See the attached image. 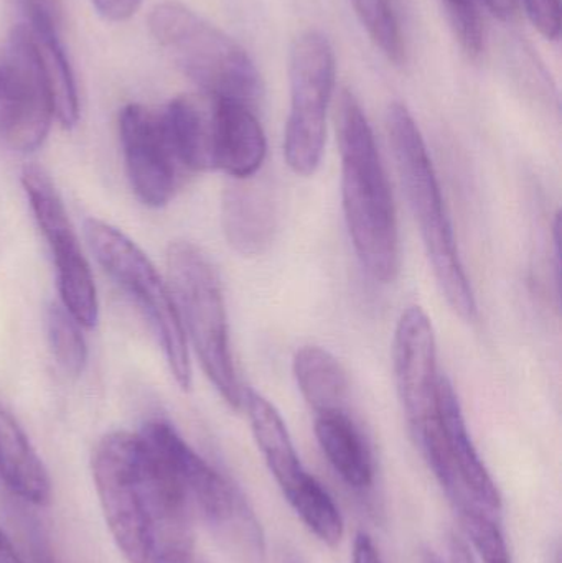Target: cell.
I'll return each mask as SVG.
<instances>
[{
    "instance_id": "obj_1",
    "label": "cell",
    "mask_w": 562,
    "mask_h": 563,
    "mask_svg": "<svg viewBox=\"0 0 562 563\" xmlns=\"http://www.w3.org/2000/svg\"><path fill=\"white\" fill-rule=\"evenodd\" d=\"M102 515L129 563L195 551L194 512L141 433L111 432L92 452Z\"/></svg>"
},
{
    "instance_id": "obj_2",
    "label": "cell",
    "mask_w": 562,
    "mask_h": 563,
    "mask_svg": "<svg viewBox=\"0 0 562 563\" xmlns=\"http://www.w3.org/2000/svg\"><path fill=\"white\" fill-rule=\"evenodd\" d=\"M335 119L350 240L368 276L379 284H392L401 267L398 220L372 125L346 89L340 92Z\"/></svg>"
},
{
    "instance_id": "obj_3",
    "label": "cell",
    "mask_w": 562,
    "mask_h": 563,
    "mask_svg": "<svg viewBox=\"0 0 562 563\" xmlns=\"http://www.w3.org/2000/svg\"><path fill=\"white\" fill-rule=\"evenodd\" d=\"M386 132L439 288L455 314L462 320L474 321L477 301L459 254L454 230L442 200L441 185L425 137L403 102L389 104Z\"/></svg>"
},
{
    "instance_id": "obj_4",
    "label": "cell",
    "mask_w": 562,
    "mask_h": 563,
    "mask_svg": "<svg viewBox=\"0 0 562 563\" xmlns=\"http://www.w3.org/2000/svg\"><path fill=\"white\" fill-rule=\"evenodd\" d=\"M141 435L180 486L194 516H200L231 561L267 563L266 536L238 486L198 455L165 420H148Z\"/></svg>"
},
{
    "instance_id": "obj_5",
    "label": "cell",
    "mask_w": 562,
    "mask_h": 563,
    "mask_svg": "<svg viewBox=\"0 0 562 563\" xmlns=\"http://www.w3.org/2000/svg\"><path fill=\"white\" fill-rule=\"evenodd\" d=\"M148 30L203 95L247 106L260 101L263 79L246 49L184 3L155 5Z\"/></svg>"
},
{
    "instance_id": "obj_6",
    "label": "cell",
    "mask_w": 562,
    "mask_h": 563,
    "mask_svg": "<svg viewBox=\"0 0 562 563\" xmlns=\"http://www.w3.org/2000/svg\"><path fill=\"white\" fill-rule=\"evenodd\" d=\"M167 276L187 343L190 341L224 402L240 410L244 393L231 354L227 305L217 269L200 247L175 241L167 250Z\"/></svg>"
},
{
    "instance_id": "obj_7",
    "label": "cell",
    "mask_w": 562,
    "mask_h": 563,
    "mask_svg": "<svg viewBox=\"0 0 562 563\" xmlns=\"http://www.w3.org/2000/svg\"><path fill=\"white\" fill-rule=\"evenodd\" d=\"M85 234L99 266L151 324L175 383L180 389H190L191 364L187 338L174 295L157 267L131 238L104 221L95 218L86 221Z\"/></svg>"
},
{
    "instance_id": "obj_8",
    "label": "cell",
    "mask_w": 562,
    "mask_h": 563,
    "mask_svg": "<svg viewBox=\"0 0 562 563\" xmlns=\"http://www.w3.org/2000/svg\"><path fill=\"white\" fill-rule=\"evenodd\" d=\"M335 76V53L330 40L317 30L297 36L289 58L290 109L284 157L300 177L316 174L322 162Z\"/></svg>"
},
{
    "instance_id": "obj_9",
    "label": "cell",
    "mask_w": 562,
    "mask_h": 563,
    "mask_svg": "<svg viewBox=\"0 0 562 563\" xmlns=\"http://www.w3.org/2000/svg\"><path fill=\"white\" fill-rule=\"evenodd\" d=\"M22 187L52 254L63 307L82 328H95L99 321L95 277L52 177L40 165H25Z\"/></svg>"
},
{
    "instance_id": "obj_10",
    "label": "cell",
    "mask_w": 562,
    "mask_h": 563,
    "mask_svg": "<svg viewBox=\"0 0 562 563\" xmlns=\"http://www.w3.org/2000/svg\"><path fill=\"white\" fill-rule=\"evenodd\" d=\"M55 119L52 95L29 26L16 25L3 55L0 85V141L10 151H38Z\"/></svg>"
},
{
    "instance_id": "obj_11",
    "label": "cell",
    "mask_w": 562,
    "mask_h": 563,
    "mask_svg": "<svg viewBox=\"0 0 562 563\" xmlns=\"http://www.w3.org/2000/svg\"><path fill=\"white\" fill-rule=\"evenodd\" d=\"M418 446L458 508L471 503L500 511V492L472 442L458 394L445 376L441 377L438 429Z\"/></svg>"
},
{
    "instance_id": "obj_12",
    "label": "cell",
    "mask_w": 562,
    "mask_h": 563,
    "mask_svg": "<svg viewBox=\"0 0 562 563\" xmlns=\"http://www.w3.org/2000/svg\"><path fill=\"white\" fill-rule=\"evenodd\" d=\"M119 139L125 174L137 200L148 208H164L187 180L185 167L164 112L128 104L119 114Z\"/></svg>"
},
{
    "instance_id": "obj_13",
    "label": "cell",
    "mask_w": 562,
    "mask_h": 563,
    "mask_svg": "<svg viewBox=\"0 0 562 563\" xmlns=\"http://www.w3.org/2000/svg\"><path fill=\"white\" fill-rule=\"evenodd\" d=\"M393 369L406 420L418 440L438 423L442 377L434 328L421 307L403 311L396 324Z\"/></svg>"
},
{
    "instance_id": "obj_14",
    "label": "cell",
    "mask_w": 562,
    "mask_h": 563,
    "mask_svg": "<svg viewBox=\"0 0 562 563\" xmlns=\"http://www.w3.org/2000/svg\"><path fill=\"white\" fill-rule=\"evenodd\" d=\"M267 144L253 108L213 98L210 125V170L230 178L256 177L266 158Z\"/></svg>"
},
{
    "instance_id": "obj_15",
    "label": "cell",
    "mask_w": 562,
    "mask_h": 563,
    "mask_svg": "<svg viewBox=\"0 0 562 563\" xmlns=\"http://www.w3.org/2000/svg\"><path fill=\"white\" fill-rule=\"evenodd\" d=\"M221 227L228 244L244 257L269 250L276 234V203L256 178H231L221 203Z\"/></svg>"
},
{
    "instance_id": "obj_16",
    "label": "cell",
    "mask_w": 562,
    "mask_h": 563,
    "mask_svg": "<svg viewBox=\"0 0 562 563\" xmlns=\"http://www.w3.org/2000/svg\"><path fill=\"white\" fill-rule=\"evenodd\" d=\"M243 407H246L254 439L267 468L284 498L293 506L317 485V479L304 468L283 417L266 397L256 390H246Z\"/></svg>"
},
{
    "instance_id": "obj_17",
    "label": "cell",
    "mask_w": 562,
    "mask_h": 563,
    "mask_svg": "<svg viewBox=\"0 0 562 563\" xmlns=\"http://www.w3.org/2000/svg\"><path fill=\"white\" fill-rule=\"evenodd\" d=\"M29 32L52 95L55 119L62 128L73 129L79 121V96L75 73L58 38L52 10L26 0Z\"/></svg>"
},
{
    "instance_id": "obj_18",
    "label": "cell",
    "mask_w": 562,
    "mask_h": 563,
    "mask_svg": "<svg viewBox=\"0 0 562 563\" xmlns=\"http://www.w3.org/2000/svg\"><path fill=\"white\" fill-rule=\"evenodd\" d=\"M0 482L19 501L46 505L52 483L36 450L12 413L0 404Z\"/></svg>"
},
{
    "instance_id": "obj_19",
    "label": "cell",
    "mask_w": 562,
    "mask_h": 563,
    "mask_svg": "<svg viewBox=\"0 0 562 563\" xmlns=\"http://www.w3.org/2000/svg\"><path fill=\"white\" fill-rule=\"evenodd\" d=\"M316 435L337 475L356 492L372 488L375 465L362 430L349 410L316 416Z\"/></svg>"
},
{
    "instance_id": "obj_20",
    "label": "cell",
    "mask_w": 562,
    "mask_h": 563,
    "mask_svg": "<svg viewBox=\"0 0 562 563\" xmlns=\"http://www.w3.org/2000/svg\"><path fill=\"white\" fill-rule=\"evenodd\" d=\"M293 367L300 394L316 416L349 410V376L332 353L320 346L300 347Z\"/></svg>"
},
{
    "instance_id": "obj_21",
    "label": "cell",
    "mask_w": 562,
    "mask_h": 563,
    "mask_svg": "<svg viewBox=\"0 0 562 563\" xmlns=\"http://www.w3.org/2000/svg\"><path fill=\"white\" fill-rule=\"evenodd\" d=\"M45 324L49 350L56 363L69 376H79L88 364V343L81 324L58 303L49 305Z\"/></svg>"
},
{
    "instance_id": "obj_22",
    "label": "cell",
    "mask_w": 562,
    "mask_h": 563,
    "mask_svg": "<svg viewBox=\"0 0 562 563\" xmlns=\"http://www.w3.org/2000/svg\"><path fill=\"white\" fill-rule=\"evenodd\" d=\"M363 29L383 55L393 63H403L406 55L401 25L393 0H352Z\"/></svg>"
},
{
    "instance_id": "obj_23",
    "label": "cell",
    "mask_w": 562,
    "mask_h": 563,
    "mask_svg": "<svg viewBox=\"0 0 562 563\" xmlns=\"http://www.w3.org/2000/svg\"><path fill=\"white\" fill-rule=\"evenodd\" d=\"M462 526L485 563H514L500 526L487 509L477 505L459 506Z\"/></svg>"
},
{
    "instance_id": "obj_24",
    "label": "cell",
    "mask_w": 562,
    "mask_h": 563,
    "mask_svg": "<svg viewBox=\"0 0 562 563\" xmlns=\"http://www.w3.org/2000/svg\"><path fill=\"white\" fill-rule=\"evenodd\" d=\"M455 38L471 58H477L484 49V23L475 0H442Z\"/></svg>"
},
{
    "instance_id": "obj_25",
    "label": "cell",
    "mask_w": 562,
    "mask_h": 563,
    "mask_svg": "<svg viewBox=\"0 0 562 563\" xmlns=\"http://www.w3.org/2000/svg\"><path fill=\"white\" fill-rule=\"evenodd\" d=\"M535 29L547 40H558L561 33V0H524Z\"/></svg>"
},
{
    "instance_id": "obj_26",
    "label": "cell",
    "mask_w": 562,
    "mask_h": 563,
    "mask_svg": "<svg viewBox=\"0 0 562 563\" xmlns=\"http://www.w3.org/2000/svg\"><path fill=\"white\" fill-rule=\"evenodd\" d=\"M23 541H25L26 563H56L48 539L33 519H22Z\"/></svg>"
},
{
    "instance_id": "obj_27",
    "label": "cell",
    "mask_w": 562,
    "mask_h": 563,
    "mask_svg": "<svg viewBox=\"0 0 562 563\" xmlns=\"http://www.w3.org/2000/svg\"><path fill=\"white\" fill-rule=\"evenodd\" d=\"M92 7L109 22H124L141 9L142 0H91Z\"/></svg>"
},
{
    "instance_id": "obj_28",
    "label": "cell",
    "mask_w": 562,
    "mask_h": 563,
    "mask_svg": "<svg viewBox=\"0 0 562 563\" xmlns=\"http://www.w3.org/2000/svg\"><path fill=\"white\" fill-rule=\"evenodd\" d=\"M353 563H383L375 542L365 532H359L353 542Z\"/></svg>"
},
{
    "instance_id": "obj_29",
    "label": "cell",
    "mask_w": 562,
    "mask_h": 563,
    "mask_svg": "<svg viewBox=\"0 0 562 563\" xmlns=\"http://www.w3.org/2000/svg\"><path fill=\"white\" fill-rule=\"evenodd\" d=\"M487 9L500 20H511L517 13L518 0H484Z\"/></svg>"
},
{
    "instance_id": "obj_30",
    "label": "cell",
    "mask_w": 562,
    "mask_h": 563,
    "mask_svg": "<svg viewBox=\"0 0 562 563\" xmlns=\"http://www.w3.org/2000/svg\"><path fill=\"white\" fill-rule=\"evenodd\" d=\"M0 563H26L25 558L16 551L9 536L0 529Z\"/></svg>"
},
{
    "instance_id": "obj_31",
    "label": "cell",
    "mask_w": 562,
    "mask_h": 563,
    "mask_svg": "<svg viewBox=\"0 0 562 563\" xmlns=\"http://www.w3.org/2000/svg\"><path fill=\"white\" fill-rule=\"evenodd\" d=\"M152 563H207L201 561V559L197 558L195 552H190V554H181V555H172V558L157 559Z\"/></svg>"
},
{
    "instance_id": "obj_32",
    "label": "cell",
    "mask_w": 562,
    "mask_h": 563,
    "mask_svg": "<svg viewBox=\"0 0 562 563\" xmlns=\"http://www.w3.org/2000/svg\"><path fill=\"white\" fill-rule=\"evenodd\" d=\"M30 2L40 3V5L46 7V9H49V5H52V0H30Z\"/></svg>"
},
{
    "instance_id": "obj_33",
    "label": "cell",
    "mask_w": 562,
    "mask_h": 563,
    "mask_svg": "<svg viewBox=\"0 0 562 563\" xmlns=\"http://www.w3.org/2000/svg\"><path fill=\"white\" fill-rule=\"evenodd\" d=\"M426 563H442L441 561H439L438 558H436V555H431L429 554L428 555V561H426Z\"/></svg>"
},
{
    "instance_id": "obj_34",
    "label": "cell",
    "mask_w": 562,
    "mask_h": 563,
    "mask_svg": "<svg viewBox=\"0 0 562 563\" xmlns=\"http://www.w3.org/2000/svg\"><path fill=\"white\" fill-rule=\"evenodd\" d=\"M2 75H3V56H0V85H2Z\"/></svg>"
},
{
    "instance_id": "obj_35",
    "label": "cell",
    "mask_w": 562,
    "mask_h": 563,
    "mask_svg": "<svg viewBox=\"0 0 562 563\" xmlns=\"http://www.w3.org/2000/svg\"><path fill=\"white\" fill-rule=\"evenodd\" d=\"M286 563H300V562H299V559L294 558V555H293V558H290L289 561H287Z\"/></svg>"
}]
</instances>
